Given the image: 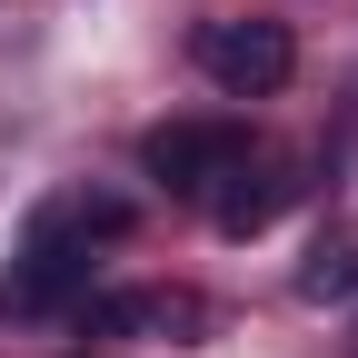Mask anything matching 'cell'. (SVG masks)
Segmentation results:
<instances>
[{
	"instance_id": "6da1fadb",
	"label": "cell",
	"mask_w": 358,
	"mask_h": 358,
	"mask_svg": "<svg viewBox=\"0 0 358 358\" xmlns=\"http://www.w3.org/2000/svg\"><path fill=\"white\" fill-rule=\"evenodd\" d=\"M199 70L229 90V100H268L289 70H299V40H289V20H209L199 30Z\"/></svg>"
},
{
	"instance_id": "7a4b0ae2",
	"label": "cell",
	"mask_w": 358,
	"mask_h": 358,
	"mask_svg": "<svg viewBox=\"0 0 358 358\" xmlns=\"http://www.w3.org/2000/svg\"><path fill=\"white\" fill-rule=\"evenodd\" d=\"M239 159H249V129L239 120H159L140 140V169L169 179V189H209V179L239 169Z\"/></svg>"
},
{
	"instance_id": "3957f363",
	"label": "cell",
	"mask_w": 358,
	"mask_h": 358,
	"mask_svg": "<svg viewBox=\"0 0 358 358\" xmlns=\"http://www.w3.org/2000/svg\"><path fill=\"white\" fill-rule=\"evenodd\" d=\"M80 319H90V338H129V329H189L199 308L179 289H110V299H90Z\"/></svg>"
},
{
	"instance_id": "277c9868",
	"label": "cell",
	"mask_w": 358,
	"mask_h": 358,
	"mask_svg": "<svg viewBox=\"0 0 358 358\" xmlns=\"http://www.w3.org/2000/svg\"><path fill=\"white\" fill-rule=\"evenodd\" d=\"M219 179H229V189H219V239H259L268 229V219H279V199H289V179L279 169H219Z\"/></svg>"
},
{
	"instance_id": "5b68a950",
	"label": "cell",
	"mask_w": 358,
	"mask_h": 358,
	"mask_svg": "<svg viewBox=\"0 0 358 358\" xmlns=\"http://www.w3.org/2000/svg\"><path fill=\"white\" fill-rule=\"evenodd\" d=\"M299 299H308V308H329V299H358V229H319V239H308Z\"/></svg>"
}]
</instances>
